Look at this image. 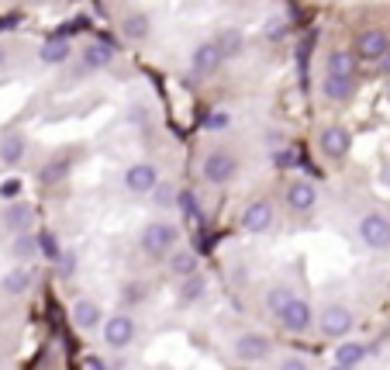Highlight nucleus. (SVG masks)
Instances as JSON below:
<instances>
[{"label": "nucleus", "instance_id": "1", "mask_svg": "<svg viewBox=\"0 0 390 370\" xmlns=\"http://www.w3.org/2000/svg\"><path fill=\"white\" fill-rule=\"evenodd\" d=\"M177 242H180V229L170 225V222H152V225H145V232H142V249H145L149 256H156V260L166 256V253H173Z\"/></svg>", "mask_w": 390, "mask_h": 370}, {"label": "nucleus", "instance_id": "2", "mask_svg": "<svg viewBox=\"0 0 390 370\" xmlns=\"http://www.w3.org/2000/svg\"><path fill=\"white\" fill-rule=\"evenodd\" d=\"M352 311L346 308V305H328L325 311H321V322H318V329H321V336L325 339H346L349 332H352Z\"/></svg>", "mask_w": 390, "mask_h": 370}, {"label": "nucleus", "instance_id": "3", "mask_svg": "<svg viewBox=\"0 0 390 370\" xmlns=\"http://www.w3.org/2000/svg\"><path fill=\"white\" fill-rule=\"evenodd\" d=\"M104 343H107V350H128L135 343V318L131 315H111L104 322Z\"/></svg>", "mask_w": 390, "mask_h": 370}, {"label": "nucleus", "instance_id": "4", "mask_svg": "<svg viewBox=\"0 0 390 370\" xmlns=\"http://www.w3.org/2000/svg\"><path fill=\"white\" fill-rule=\"evenodd\" d=\"M359 239L370 246V249H390V222L384 215H363L359 222Z\"/></svg>", "mask_w": 390, "mask_h": 370}, {"label": "nucleus", "instance_id": "5", "mask_svg": "<svg viewBox=\"0 0 390 370\" xmlns=\"http://www.w3.org/2000/svg\"><path fill=\"white\" fill-rule=\"evenodd\" d=\"M235 170H238V167H235V156H231V153H221V149L211 153V156L204 160V167H200V174H204L207 184H228V180L235 177Z\"/></svg>", "mask_w": 390, "mask_h": 370}, {"label": "nucleus", "instance_id": "6", "mask_svg": "<svg viewBox=\"0 0 390 370\" xmlns=\"http://www.w3.org/2000/svg\"><path fill=\"white\" fill-rule=\"evenodd\" d=\"M273 350V343L263 336V332H242L235 339V357L245 360V364H256V360H266Z\"/></svg>", "mask_w": 390, "mask_h": 370}, {"label": "nucleus", "instance_id": "7", "mask_svg": "<svg viewBox=\"0 0 390 370\" xmlns=\"http://www.w3.org/2000/svg\"><path fill=\"white\" fill-rule=\"evenodd\" d=\"M277 318H280V325H284L287 332H307V325H311V305H307L304 298L293 294L291 301L277 311Z\"/></svg>", "mask_w": 390, "mask_h": 370}, {"label": "nucleus", "instance_id": "8", "mask_svg": "<svg viewBox=\"0 0 390 370\" xmlns=\"http://www.w3.org/2000/svg\"><path fill=\"white\" fill-rule=\"evenodd\" d=\"M221 63H225V56H221V49H218L214 38H211V42H200V45L194 49V56H190V70H194V77H211V73H218Z\"/></svg>", "mask_w": 390, "mask_h": 370}, {"label": "nucleus", "instance_id": "9", "mask_svg": "<svg viewBox=\"0 0 390 370\" xmlns=\"http://www.w3.org/2000/svg\"><path fill=\"white\" fill-rule=\"evenodd\" d=\"M321 153L328 156V160H342L346 153H349V146H352V135L342 128V125H328L325 132H321Z\"/></svg>", "mask_w": 390, "mask_h": 370}, {"label": "nucleus", "instance_id": "10", "mask_svg": "<svg viewBox=\"0 0 390 370\" xmlns=\"http://www.w3.org/2000/svg\"><path fill=\"white\" fill-rule=\"evenodd\" d=\"M31 222H35V211H31V204H24V201H10L7 208H3V215H0V225L7 229V232H28L31 229Z\"/></svg>", "mask_w": 390, "mask_h": 370}, {"label": "nucleus", "instance_id": "11", "mask_svg": "<svg viewBox=\"0 0 390 370\" xmlns=\"http://www.w3.org/2000/svg\"><path fill=\"white\" fill-rule=\"evenodd\" d=\"M124 184H128L131 194H149L152 187L159 184V170H156L152 163H135V167H128Z\"/></svg>", "mask_w": 390, "mask_h": 370}, {"label": "nucleus", "instance_id": "12", "mask_svg": "<svg viewBox=\"0 0 390 370\" xmlns=\"http://www.w3.org/2000/svg\"><path fill=\"white\" fill-rule=\"evenodd\" d=\"M273 225V204L270 201H252L242 211V229L245 232H266Z\"/></svg>", "mask_w": 390, "mask_h": 370}, {"label": "nucleus", "instance_id": "13", "mask_svg": "<svg viewBox=\"0 0 390 370\" xmlns=\"http://www.w3.org/2000/svg\"><path fill=\"white\" fill-rule=\"evenodd\" d=\"M387 49H390V35L387 31H380V28L363 31V35H359V42H356V52H359L363 59H380Z\"/></svg>", "mask_w": 390, "mask_h": 370}, {"label": "nucleus", "instance_id": "14", "mask_svg": "<svg viewBox=\"0 0 390 370\" xmlns=\"http://www.w3.org/2000/svg\"><path fill=\"white\" fill-rule=\"evenodd\" d=\"M287 204H291V211H311L314 204H318V190H314V184H307V180H293L291 187H287Z\"/></svg>", "mask_w": 390, "mask_h": 370}, {"label": "nucleus", "instance_id": "15", "mask_svg": "<svg viewBox=\"0 0 390 370\" xmlns=\"http://www.w3.org/2000/svg\"><path fill=\"white\" fill-rule=\"evenodd\" d=\"M31 284H35V274H31L28 267H14V270H7V274H3L0 291H3L7 298H21L24 291H31Z\"/></svg>", "mask_w": 390, "mask_h": 370}, {"label": "nucleus", "instance_id": "16", "mask_svg": "<svg viewBox=\"0 0 390 370\" xmlns=\"http://www.w3.org/2000/svg\"><path fill=\"white\" fill-rule=\"evenodd\" d=\"M111 63H114V49H111L107 42H90V45L83 49V70H87V73L107 70Z\"/></svg>", "mask_w": 390, "mask_h": 370}, {"label": "nucleus", "instance_id": "17", "mask_svg": "<svg viewBox=\"0 0 390 370\" xmlns=\"http://www.w3.org/2000/svg\"><path fill=\"white\" fill-rule=\"evenodd\" d=\"M73 322L80 325V329H97L100 322H104V315H100V305L97 301H87V298H80L76 305H73Z\"/></svg>", "mask_w": 390, "mask_h": 370}, {"label": "nucleus", "instance_id": "18", "mask_svg": "<svg viewBox=\"0 0 390 370\" xmlns=\"http://www.w3.org/2000/svg\"><path fill=\"white\" fill-rule=\"evenodd\" d=\"M363 360H366V346H363V343L346 339V343H339V346H335V364H339V367H352L356 370Z\"/></svg>", "mask_w": 390, "mask_h": 370}, {"label": "nucleus", "instance_id": "19", "mask_svg": "<svg viewBox=\"0 0 390 370\" xmlns=\"http://www.w3.org/2000/svg\"><path fill=\"white\" fill-rule=\"evenodd\" d=\"M177 208H180V215H184V222H190V225H204V215H200V204H197V194L194 190H177V201H173Z\"/></svg>", "mask_w": 390, "mask_h": 370}, {"label": "nucleus", "instance_id": "20", "mask_svg": "<svg viewBox=\"0 0 390 370\" xmlns=\"http://www.w3.org/2000/svg\"><path fill=\"white\" fill-rule=\"evenodd\" d=\"M66 56H70V38L59 31V35H52L45 45H42V63H49V66H56V63H66Z\"/></svg>", "mask_w": 390, "mask_h": 370}, {"label": "nucleus", "instance_id": "21", "mask_svg": "<svg viewBox=\"0 0 390 370\" xmlns=\"http://www.w3.org/2000/svg\"><path fill=\"white\" fill-rule=\"evenodd\" d=\"M197 267H200V256H197L194 249H177V253H170V270H173L177 277H190V274H197Z\"/></svg>", "mask_w": 390, "mask_h": 370}, {"label": "nucleus", "instance_id": "22", "mask_svg": "<svg viewBox=\"0 0 390 370\" xmlns=\"http://www.w3.org/2000/svg\"><path fill=\"white\" fill-rule=\"evenodd\" d=\"M328 77L356 80V56H352V52H332V59H328Z\"/></svg>", "mask_w": 390, "mask_h": 370}, {"label": "nucleus", "instance_id": "23", "mask_svg": "<svg viewBox=\"0 0 390 370\" xmlns=\"http://www.w3.org/2000/svg\"><path fill=\"white\" fill-rule=\"evenodd\" d=\"M321 93H325L328 100H349V97L356 93V80H342V77H328V73H325Z\"/></svg>", "mask_w": 390, "mask_h": 370}, {"label": "nucleus", "instance_id": "24", "mask_svg": "<svg viewBox=\"0 0 390 370\" xmlns=\"http://www.w3.org/2000/svg\"><path fill=\"white\" fill-rule=\"evenodd\" d=\"M204 294H207V280L200 277V274L184 277V284H180V301H184V305H194V301H200Z\"/></svg>", "mask_w": 390, "mask_h": 370}, {"label": "nucleus", "instance_id": "25", "mask_svg": "<svg viewBox=\"0 0 390 370\" xmlns=\"http://www.w3.org/2000/svg\"><path fill=\"white\" fill-rule=\"evenodd\" d=\"M21 156H24V135H7V139L0 142V160H3V167L21 163Z\"/></svg>", "mask_w": 390, "mask_h": 370}, {"label": "nucleus", "instance_id": "26", "mask_svg": "<svg viewBox=\"0 0 390 370\" xmlns=\"http://www.w3.org/2000/svg\"><path fill=\"white\" fill-rule=\"evenodd\" d=\"M214 42H218V49H221V56H225V59L238 56V52H242V45H245V42H242V31H235V28L221 31V35H218Z\"/></svg>", "mask_w": 390, "mask_h": 370}, {"label": "nucleus", "instance_id": "27", "mask_svg": "<svg viewBox=\"0 0 390 370\" xmlns=\"http://www.w3.org/2000/svg\"><path fill=\"white\" fill-rule=\"evenodd\" d=\"M10 253H14V260H28V256H38V236H31V232H17V239H14Z\"/></svg>", "mask_w": 390, "mask_h": 370}, {"label": "nucleus", "instance_id": "28", "mask_svg": "<svg viewBox=\"0 0 390 370\" xmlns=\"http://www.w3.org/2000/svg\"><path fill=\"white\" fill-rule=\"evenodd\" d=\"M291 298H293L291 284H273V287L266 291V308H270V311L277 315V311H280V308H284V305H287Z\"/></svg>", "mask_w": 390, "mask_h": 370}, {"label": "nucleus", "instance_id": "29", "mask_svg": "<svg viewBox=\"0 0 390 370\" xmlns=\"http://www.w3.org/2000/svg\"><path fill=\"white\" fill-rule=\"evenodd\" d=\"M121 31H124L128 38H135V42H138V38H145V35H149V17H145V14H128V17H124V24H121Z\"/></svg>", "mask_w": 390, "mask_h": 370}, {"label": "nucleus", "instance_id": "30", "mask_svg": "<svg viewBox=\"0 0 390 370\" xmlns=\"http://www.w3.org/2000/svg\"><path fill=\"white\" fill-rule=\"evenodd\" d=\"M66 174H70V160H52L42 167V184H59L66 180Z\"/></svg>", "mask_w": 390, "mask_h": 370}, {"label": "nucleus", "instance_id": "31", "mask_svg": "<svg viewBox=\"0 0 390 370\" xmlns=\"http://www.w3.org/2000/svg\"><path fill=\"white\" fill-rule=\"evenodd\" d=\"M38 253H42L45 260H52V263L59 260V242H56V236H52L49 229H45V232H38Z\"/></svg>", "mask_w": 390, "mask_h": 370}, {"label": "nucleus", "instance_id": "32", "mask_svg": "<svg viewBox=\"0 0 390 370\" xmlns=\"http://www.w3.org/2000/svg\"><path fill=\"white\" fill-rule=\"evenodd\" d=\"M228 125H231V114H228V111H221V107H218V111H211V114L204 118V128H207V132H225Z\"/></svg>", "mask_w": 390, "mask_h": 370}, {"label": "nucleus", "instance_id": "33", "mask_svg": "<svg viewBox=\"0 0 390 370\" xmlns=\"http://www.w3.org/2000/svg\"><path fill=\"white\" fill-rule=\"evenodd\" d=\"M152 194H156V204H159V208H170V204L177 201V194H173L170 187H163V184L152 187Z\"/></svg>", "mask_w": 390, "mask_h": 370}, {"label": "nucleus", "instance_id": "34", "mask_svg": "<svg viewBox=\"0 0 390 370\" xmlns=\"http://www.w3.org/2000/svg\"><path fill=\"white\" fill-rule=\"evenodd\" d=\"M56 263H59V274H63V277H70V274L76 270V253H59V260H56Z\"/></svg>", "mask_w": 390, "mask_h": 370}, {"label": "nucleus", "instance_id": "35", "mask_svg": "<svg viewBox=\"0 0 390 370\" xmlns=\"http://www.w3.org/2000/svg\"><path fill=\"white\" fill-rule=\"evenodd\" d=\"M145 294H149V287H145V284H138V280H131V284L124 287V298H128V301H142Z\"/></svg>", "mask_w": 390, "mask_h": 370}, {"label": "nucleus", "instance_id": "36", "mask_svg": "<svg viewBox=\"0 0 390 370\" xmlns=\"http://www.w3.org/2000/svg\"><path fill=\"white\" fill-rule=\"evenodd\" d=\"M284 31H287V24H284L280 17H273V21L266 24V38H273V42H277V38H284Z\"/></svg>", "mask_w": 390, "mask_h": 370}, {"label": "nucleus", "instance_id": "37", "mask_svg": "<svg viewBox=\"0 0 390 370\" xmlns=\"http://www.w3.org/2000/svg\"><path fill=\"white\" fill-rule=\"evenodd\" d=\"M293 160H297V153H293V149H280V153L273 156V163H277L280 170H287V167H293Z\"/></svg>", "mask_w": 390, "mask_h": 370}, {"label": "nucleus", "instance_id": "38", "mask_svg": "<svg viewBox=\"0 0 390 370\" xmlns=\"http://www.w3.org/2000/svg\"><path fill=\"white\" fill-rule=\"evenodd\" d=\"M17 190H21V184H17V180H7V184H0V197L14 201V197H17Z\"/></svg>", "mask_w": 390, "mask_h": 370}, {"label": "nucleus", "instance_id": "39", "mask_svg": "<svg viewBox=\"0 0 390 370\" xmlns=\"http://www.w3.org/2000/svg\"><path fill=\"white\" fill-rule=\"evenodd\" d=\"M280 370H311V367H307V360H300V357H287V360L280 364Z\"/></svg>", "mask_w": 390, "mask_h": 370}, {"label": "nucleus", "instance_id": "40", "mask_svg": "<svg viewBox=\"0 0 390 370\" xmlns=\"http://www.w3.org/2000/svg\"><path fill=\"white\" fill-rule=\"evenodd\" d=\"M87 370H107V364H104L100 357H90V360H87Z\"/></svg>", "mask_w": 390, "mask_h": 370}, {"label": "nucleus", "instance_id": "41", "mask_svg": "<svg viewBox=\"0 0 390 370\" xmlns=\"http://www.w3.org/2000/svg\"><path fill=\"white\" fill-rule=\"evenodd\" d=\"M380 70H384V73H390V49L380 56Z\"/></svg>", "mask_w": 390, "mask_h": 370}, {"label": "nucleus", "instance_id": "42", "mask_svg": "<svg viewBox=\"0 0 390 370\" xmlns=\"http://www.w3.org/2000/svg\"><path fill=\"white\" fill-rule=\"evenodd\" d=\"M3 63H7V52H3V49H0V66H3Z\"/></svg>", "mask_w": 390, "mask_h": 370}, {"label": "nucleus", "instance_id": "43", "mask_svg": "<svg viewBox=\"0 0 390 370\" xmlns=\"http://www.w3.org/2000/svg\"><path fill=\"white\" fill-rule=\"evenodd\" d=\"M332 370H352V367H339V364H335V367H332Z\"/></svg>", "mask_w": 390, "mask_h": 370}]
</instances>
